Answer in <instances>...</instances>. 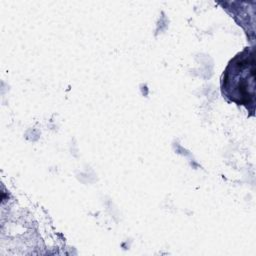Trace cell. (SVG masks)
I'll return each mask as SVG.
<instances>
[{
  "label": "cell",
  "mask_w": 256,
  "mask_h": 256,
  "mask_svg": "<svg viewBox=\"0 0 256 256\" xmlns=\"http://www.w3.org/2000/svg\"><path fill=\"white\" fill-rule=\"evenodd\" d=\"M222 93L230 101L254 106L255 58L253 50L245 49L237 54L226 67L222 79Z\"/></svg>",
  "instance_id": "cell-1"
}]
</instances>
